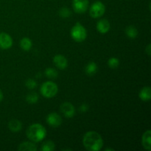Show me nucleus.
Instances as JSON below:
<instances>
[{
    "label": "nucleus",
    "mask_w": 151,
    "mask_h": 151,
    "mask_svg": "<svg viewBox=\"0 0 151 151\" xmlns=\"http://www.w3.org/2000/svg\"><path fill=\"white\" fill-rule=\"evenodd\" d=\"M119 65V60L116 57H111L108 60V66L111 68V69H116Z\"/></svg>",
    "instance_id": "nucleus-22"
},
{
    "label": "nucleus",
    "mask_w": 151,
    "mask_h": 151,
    "mask_svg": "<svg viewBox=\"0 0 151 151\" xmlns=\"http://www.w3.org/2000/svg\"><path fill=\"white\" fill-rule=\"evenodd\" d=\"M55 143L51 140H47L43 143L41 147V150L42 151H53L55 150Z\"/></svg>",
    "instance_id": "nucleus-19"
},
{
    "label": "nucleus",
    "mask_w": 151,
    "mask_h": 151,
    "mask_svg": "<svg viewBox=\"0 0 151 151\" xmlns=\"http://www.w3.org/2000/svg\"><path fill=\"white\" fill-rule=\"evenodd\" d=\"M145 52L147 53V55L150 56L151 55V44H148L147 47H145Z\"/></svg>",
    "instance_id": "nucleus-26"
},
{
    "label": "nucleus",
    "mask_w": 151,
    "mask_h": 151,
    "mask_svg": "<svg viewBox=\"0 0 151 151\" xmlns=\"http://www.w3.org/2000/svg\"><path fill=\"white\" fill-rule=\"evenodd\" d=\"M26 101L29 104H35L38 101V95L35 92H31L27 95Z\"/></svg>",
    "instance_id": "nucleus-21"
},
{
    "label": "nucleus",
    "mask_w": 151,
    "mask_h": 151,
    "mask_svg": "<svg viewBox=\"0 0 151 151\" xmlns=\"http://www.w3.org/2000/svg\"><path fill=\"white\" fill-rule=\"evenodd\" d=\"M18 150L19 151H36L38 147L33 142H24L19 145Z\"/></svg>",
    "instance_id": "nucleus-13"
},
{
    "label": "nucleus",
    "mask_w": 151,
    "mask_h": 151,
    "mask_svg": "<svg viewBox=\"0 0 151 151\" xmlns=\"http://www.w3.org/2000/svg\"><path fill=\"white\" fill-rule=\"evenodd\" d=\"M97 72V65L95 62H89L85 68V72L88 76L95 75Z\"/></svg>",
    "instance_id": "nucleus-16"
},
{
    "label": "nucleus",
    "mask_w": 151,
    "mask_h": 151,
    "mask_svg": "<svg viewBox=\"0 0 151 151\" xmlns=\"http://www.w3.org/2000/svg\"><path fill=\"white\" fill-rule=\"evenodd\" d=\"M71 37L76 42H83L87 38V31L83 25L77 22L71 29Z\"/></svg>",
    "instance_id": "nucleus-4"
},
{
    "label": "nucleus",
    "mask_w": 151,
    "mask_h": 151,
    "mask_svg": "<svg viewBox=\"0 0 151 151\" xmlns=\"http://www.w3.org/2000/svg\"><path fill=\"white\" fill-rule=\"evenodd\" d=\"M3 98H4V95H3V93L2 91L0 90V102L1 101V100H3Z\"/></svg>",
    "instance_id": "nucleus-27"
},
{
    "label": "nucleus",
    "mask_w": 151,
    "mask_h": 151,
    "mask_svg": "<svg viewBox=\"0 0 151 151\" xmlns=\"http://www.w3.org/2000/svg\"><path fill=\"white\" fill-rule=\"evenodd\" d=\"M106 151L108 150H114V149H111V148H108V149H106Z\"/></svg>",
    "instance_id": "nucleus-28"
},
{
    "label": "nucleus",
    "mask_w": 151,
    "mask_h": 151,
    "mask_svg": "<svg viewBox=\"0 0 151 151\" xmlns=\"http://www.w3.org/2000/svg\"><path fill=\"white\" fill-rule=\"evenodd\" d=\"M44 74L50 79H55L58 75V71L54 68H47L44 71Z\"/></svg>",
    "instance_id": "nucleus-20"
},
{
    "label": "nucleus",
    "mask_w": 151,
    "mask_h": 151,
    "mask_svg": "<svg viewBox=\"0 0 151 151\" xmlns=\"http://www.w3.org/2000/svg\"><path fill=\"white\" fill-rule=\"evenodd\" d=\"M13 46V38L6 32H0V49L8 50Z\"/></svg>",
    "instance_id": "nucleus-9"
},
{
    "label": "nucleus",
    "mask_w": 151,
    "mask_h": 151,
    "mask_svg": "<svg viewBox=\"0 0 151 151\" xmlns=\"http://www.w3.org/2000/svg\"><path fill=\"white\" fill-rule=\"evenodd\" d=\"M125 34H126V35L129 38L134 39L138 35V30H137V29L135 27L131 25V26H128L126 27V29H125Z\"/></svg>",
    "instance_id": "nucleus-18"
},
{
    "label": "nucleus",
    "mask_w": 151,
    "mask_h": 151,
    "mask_svg": "<svg viewBox=\"0 0 151 151\" xmlns=\"http://www.w3.org/2000/svg\"><path fill=\"white\" fill-rule=\"evenodd\" d=\"M105 12H106V6L100 1H94L89 9L90 16L94 19H98L103 16Z\"/></svg>",
    "instance_id": "nucleus-5"
},
{
    "label": "nucleus",
    "mask_w": 151,
    "mask_h": 151,
    "mask_svg": "<svg viewBox=\"0 0 151 151\" xmlns=\"http://www.w3.org/2000/svg\"><path fill=\"white\" fill-rule=\"evenodd\" d=\"M88 0H72V7L77 13H84L88 8Z\"/></svg>",
    "instance_id": "nucleus-6"
},
{
    "label": "nucleus",
    "mask_w": 151,
    "mask_h": 151,
    "mask_svg": "<svg viewBox=\"0 0 151 151\" xmlns=\"http://www.w3.org/2000/svg\"><path fill=\"white\" fill-rule=\"evenodd\" d=\"M32 41L30 40V38H27V37H24L20 41V47L24 51H29L32 48Z\"/></svg>",
    "instance_id": "nucleus-17"
},
{
    "label": "nucleus",
    "mask_w": 151,
    "mask_h": 151,
    "mask_svg": "<svg viewBox=\"0 0 151 151\" xmlns=\"http://www.w3.org/2000/svg\"><path fill=\"white\" fill-rule=\"evenodd\" d=\"M58 91V86L55 83L52 81H47L44 82L40 88V92L43 97L46 98H52L54 97Z\"/></svg>",
    "instance_id": "nucleus-3"
},
{
    "label": "nucleus",
    "mask_w": 151,
    "mask_h": 151,
    "mask_svg": "<svg viewBox=\"0 0 151 151\" xmlns=\"http://www.w3.org/2000/svg\"><path fill=\"white\" fill-rule=\"evenodd\" d=\"M47 136V130L41 124L35 123L29 125L27 130V137L33 142H39Z\"/></svg>",
    "instance_id": "nucleus-2"
},
{
    "label": "nucleus",
    "mask_w": 151,
    "mask_h": 151,
    "mask_svg": "<svg viewBox=\"0 0 151 151\" xmlns=\"http://www.w3.org/2000/svg\"><path fill=\"white\" fill-rule=\"evenodd\" d=\"M139 99L142 101L147 102L151 99V88L150 86H145L140 90L139 93Z\"/></svg>",
    "instance_id": "nucleus-14"
},
{
    "label": "nucleus",
    "mask_w": 151,
    "mask_h": 151,
    "mask_svg": "<svg viewBox=\"0 0 151 151\" xmlns=\"http://www.w3.org/2000/svg\"><path fill=\"white\" fill-rule=\"evenodd\" d=\"M8 128L13 133L19 132L22 128V124L19 119H11L8 123Z\"/></svg>",
    "instance_id": "nucleus-15"
},
{
    "label": "nucleus",
    "mask_w": 151,
    "mask_h": 151,
    "mask_svg": "<svg viewBox=\"0 0 151 151\" xmlns=\"http://www.w3.org/2000/svg\"><path fill=\"white\" fill-rule=\"evenodd\" d=\"M53 63H54L55 66L59 69H66L68 66V60L66 58L64 55H56L53 58Z\"/></svg>",
    "instance_id": "nucleus-10"
},
{
    "label": "nucleus",
    "mask_w": 151,
    "mask_h": 151,
    "mask_svg": "<svg viewBox=\"0 0 151 151\" xmlns=\"http://www.w3.org/2000/svg\"><path fill=\"white\" fill-rule=\"evenodd\" d=\"M60 111L66 118H72L75 114V108L69 102L62 103L60 107Z\"/></svg>",
    "instance_id": "nucleus-7"
},
{
    "label": "nucleus",
    "mask_w": 151,
    "mask_h": 151,
    "mask_svg": "<svg viewBox=\"0 0 151 151\" xmlns=\"http://www.w3.org/2000/svg\"><path fill=\"white\" fill-rule=\"evenodd\" d=\"M58 13L60 17L63 18V19H67V18L70 17L72 16V12L67 7H62V8H60Z\"/></svg>",
    "instance_id": "nucleus-23"
},
{
    "label": "nucleus",
    "mask_w": 151,
    "mask_h": 151,
    "mask_svg": "<svg viewBox=\"0 0 151 151\" xmlns=\"http://www.w3.org/2000/svg\"><path fill=\"white\" fill-rule=\"evenodd\" d=\"M142 145L146 150H151V131L147 130L143 134L142 137Z\"/></svg>",
    "instance_id": "nucleus-12"
},
{
    "label": "nucleus",
    "mask_w": 151,
    "mask_h": 151,
    "mask_svg": "<svg viewBox=\"0 0 151 151\" xmlns=\"http://www.w3.org/2000/svg\"><path fill=\"white\" fill-rule=\"evenodd\" d=\"M46 121L50 126L52 127V128H57L61 125L62 118L58 114L52 112V113H50L47 115Z\"/></svg>",
    "instance_id": "nucleus-8"
},
{
    "label": "nucleus",
    "mask_w": 151,
    "mask_h": 151,
    "mask_svg": "<svg viewBox=\"0 0 151 151\" xmlns=\"http://www.w3.org/2000/svg\"><path fill=\"white\" fill-rule=\"evenodd\" d=\"M88 108H89V107H88V104H86V103H83V104L81 105V106H80V108H79L80 111L83 112V113L88 111Z\"/></svg>",
    "instance_id": "nucleus-25"
},
{
    "label": "nucleus",
    "mask_w": 151,
    "mask_h": 151,
    "mask_svg": "<svg viewBox=\"0 0 151 151\" xmlns=\"http://www.w3.org/2000/svg\"><path fill=\"white\" fill-rule=\"evenodd\" d=\"M25 86H27V88H28L29 89H34L37 87V82L35 80L32 79V78H29V79L27 80L26 82H25Z\"/></svg>",
    "instance_id": "nucleus-24"
},
{
    "label": "nucleus",
    "mask_w": 151,
    "mask_h": 151,
    "mask_svg": "<svg viewBox=\"0 0 151 151\" xmlns=\"http://www.w3.org/2000/svg\"><path fill=\"white\" fill-rule=\"evenodd\" d=\"M97 30L101 34H106L110 30L111 24L110 22L106 19H100L97 23Z\"/></svg>",
    "instance_id": "nucleus-11"
},
{
    "label": "nucleus",
    "mask_w": 151,
    "mask_h": 151,
    "mask_svg": "<svg viewBox=\"0 0 151 151\" xmlns=\"http://www.w3.org/2000/svg\"><path fill=\"white\" fill-rule=\"evenodd\" d=\"M84 147L88 151H100L103 148V140L99 133L90 131L86 133L83 138Z\"/></svg>",
    "instance_id": "nucleus-1"
}]
</instances>
